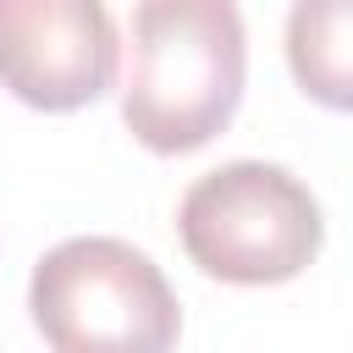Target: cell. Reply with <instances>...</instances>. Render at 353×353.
<instances>
[{"instance_id": "6da1fadb", "label": "cell", "mask_w": 353, "mask_h": 353, "mask_svg": "<svg viewBox=\"0 0 353 353\" xmlns=\"http://www.w3.org/2000/svg\"><path fill=\"white\" fill-rule=\"evenodd\" d=\"M248 39L226 0H143L132 11L121 121L154 154L204 149L243 99Z\"/></svg>"}, {"instance_id": "7a4b0ae2", "label": "cell", "mask_w": 353, "mask_h": 353, "mask_svg": "<svg viewBox=\"0 0 353 353\" xmlns=\"http://www.w3.org/2000/svg\"><path fill=\"white\" fill-rule=\"evenodd\" d=\"M50 353H171L182 309L160 265L121 237H66L28 281Z\"/></svg>"}, {"instance_id": "3957f363", "label": "cell", "mask_w": 353, "mask_h": 353, "mask_svg": "<svg viewBox=\"0 0 353 353\" xmlns=\"http://www.w3.org/2000/svg\"><path fill=\"white\" fill-rule=\"evenodd\" d=\"M176 232L204 276L237 287L292 281L325 243L314 193L270 160H226L204 171L176 204Z\"/></svg>"}, {"instance_id": "277c9868", "label": "cell", "mask_w": 353, "mask_h": 353, "mask_svg": "<svg viewBox=\"0 0 353 353\" xmlns=\"http://www.w3.org/2000/svg\"><path fill=\"white\" fill-rule=\"evenodd\" d=\"M116 55V17L99 0H0V83L33 110L94 105Z\"/></svg>"}, {"instance_id": "5b68a950", "label": "cell", "mask_w": 353, "mask_h": 353, "mask_svg": "<svg viewBox=\"0 0 353 353\" xmlns=\"http://www.w3.org/2000/svg\"><path fill=\"white\" fill-rule=\"evenodd\" d=\"M347 28H353V11L342 0L292 6V17H287L292 77L303 83V94H314L331 110L347 105Z\"/></svg>"}]
</instances>
